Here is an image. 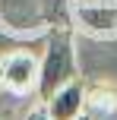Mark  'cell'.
Segmentation results:
<instances>
[{
	"mask_svg": "<svg viewBox=\"0 0 117 120\" xmlns=\"http://www.w3.org/2000/svg\"><path fill=\"white\" fill-rule=\"evenodd\" d=\"M86 114L89 117H114L117 114V89L111 82L86 85Z\"/></svg>",
	"mask_w": 117,
	"mask_h": 120,
	"instance_id": "5b68a950",
	"label": "cell"
},
{
	"mask_svg": "<svg viewBox=\"0 0 117 120\" xmlns=\"http://www.w3.org/2000/svg\"><path fill=\"white\" fill-rule=\"evenodd\" d=\"M0 85L13 95H25L38 85V63L25 51H13V54L0 57Z\"/></svg>",
	"mask_w": 117,
	"mask_h": 120,
	"instance_id": "7a4b0ae2",
	"label": "cell"
},
{
	"mask_svg": "<svg viewBox=\"0 0 117 120\" xmlns=\"http://www.w3.org/2000/svg\"><path fill=\"white\" fill-rule=\"evenodd\" d=\"M76 25L92 38H117V6H76Z\"/></svg>",
	"mask_w": 117,
	"mask_h": 120,
	"instance_id": "277c9868",
	"label": "cell"
},
{
	"mask_svg": "<svg viewBox=\"0 0 117 120\" xmlns=\"http://www.w3.org/2000/svg\"><path fill=\"white\" fill-rule=\"evenodd\" d=\"M79 79V70H76V51L70 35H54L44 48V57L38 63V98L48 101L57 89H63L67 82Z\"/></svg>",
	"mask_w": 117,
	"mask_h": 120,
	"instance_id": "6da1fadb",
	"label": "cell"
},
{
	"mask_svg": "<svg viewBox=\"0 0 117 120\" xmlns=\"http://www.w3.org/2000/svg\"><path fill=\"white\" fill-rule=\"evenodd\" d=\"M79 120H89V114H82V117H79Z\"/></svg>",
	"mask_w": 117,
	"mask_h": 120,
	"instance_id": "ba28073f",
	"label": "cell"
},
{
	"mask_svg": "<svg viewBox=\"0 0 117 120\" xmlns=\"http://www.w3.org/2000/svg\"><path fill=\"white\" fill-rule=\"evenodd\" d=\"M82 6H117V0H79Z\"/></svg>",
	"mask_w": 117,
	"mask_h": 120,
	"instance_id": "8992f818",
	"label": "cell"
},
{
	"mask_svg": "<svg viewBox=\"0 0 117 120\" xmlns=\"http://www.w3.org/2000/svg\"><path fill=\"white\" fill-rule=\"evenodd\" d=\"M44 111L51 114V120H79L86 114V82L73 79L63 89H57L44 101Z\"/></svg>",
	"mask_w": 117,
	"mask_h": 120,
	"instance_id": "3957f363",
	"label": "cell"
},
{
	"mask_svg": "<svg viewBox=\"0 0 117 120\" xmlns=\"http://www.w3.org/2000/svg\"><path fill=\"white\" fill-rule=\"evenodd\" d=\"M0 114H3V101H0Z\"/></svg>",
	"mask_w": 117,
	"mask_h": 120,
	"instance_id": "9c48e42d",
	"label": "cell"
},
{
	"mask_svg": "<svg viewBox=\"0 0 117 120\" xmlns=\"http://www.w3.org/2000/svg\"><path fill=\"white\" fill-rule=\"evenodd\" d=\"M25 120H51V114H48L44 108H35V111H32V114L25 117Z\"/></svg>",
	"mask_w": 117,
	"mask_h": 120,
	"instance_id": "52a82bcc",
	"label": "cell"
}]
</instances>
